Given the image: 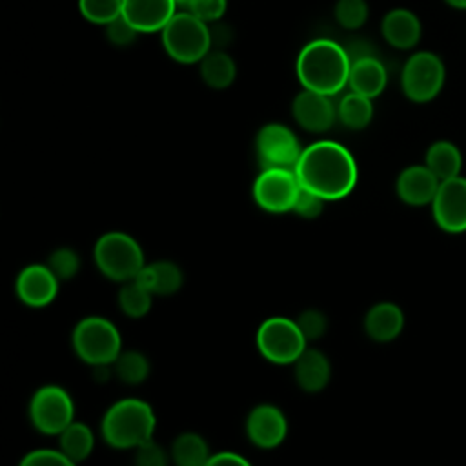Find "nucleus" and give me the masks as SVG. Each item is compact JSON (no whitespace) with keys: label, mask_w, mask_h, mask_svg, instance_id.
<instances>
[{"label":"nucleus","mask_w":466,"mask_h":466,"mask_svg":"<svg viewBox=\"0 0 466 466\" xmlns=\"http://www.w3.org/2000/svg\"><path fill=\"white\" fill-rule=\"evenodd\" d=\"M293 171L300 187L324 200L344 198L357 184L353 155L333 140H319L304 147Z\"/></svg>","instance_id":"nucleus-1"},{"label":"nucleus","mask_w":466,"mask_h":466,"mask_svg":"<svg viewBox=\"0 0 466 466\" xmlns=\"http://www.w3.org/2000/svg\"><path fill=\"white\" fill-rule=\"evenodd\" d=\"M350 67L348 51L328 38L308 42L297 56V76L302 87L328 96L348 86Z\"/></svg>","instance_id":"nucleus-2"},{"label":"nucleus","mask_w":466,"mask_h":466,"mask_svg":"<svg viewBox=\"0 0 466 466\" xmlns=\"http://www.w3.org/2000/svg\"><path fill=\"white\" fill-rule=\"evenodd\" d=\"M157 426L153 408L137 397L113 402L100 420L104 442L115 450H135L153 439Z\"/></svg>","instance_id":"nucleus-3"},{"label":"nucleus","mask_w":466,"mask_h":466,"mask_svg":"<svg viewBox=\"0 0 466 466\" xmlns=\"http://www.w3.org/2000/svg\"><path fill=\"white\" fill-rule=\"evenodd\" d=\"M71 346L82 362L93 368H106L113 366L122 353V335L109 319L87 315L73 328Z\"/></svg>","instance_id":"nucleus-4"},{"label":"nucleus","mask_w":466,"mask_h":466,"mask_svg":"<svg viewBox=\"0 0 466 466\" xmlns=\"http://www.w3.org/2000/svg\"><path fill=\"white\" fill-rule=\"evenodd\" d=\"M96 269L115 282H127L146 266L142 246L124 231H107L98 237L93 248Z\"/></svg>","instance_id":"nucleus-5"},{"label":"nucleus","mask_w":466,"mask_h":466,"mask_svg":"<svg viewBox=\"0 0 466 466\" xmlns=\"http://www.w3.org/2000/svg\"><path fill=\"white\" fill-rule=\"evenodd\" d=\"M162 46L175 62L197 64L209 53L211 33L193 13H175L162 29Z\"/></svg>","instance_id":"nucleus-6"},{"label":"nucleus","mask_w":466,"mask_h":466,"mask_svg":"<svg viewBox=\"0 0 466 466\" xmlns=\"http://www.w3.org/2000/svg\"><path fill=\"white\" fill-rule=\"evenodd\" d=\"M255 344L258 353L268 362L279 366L293 364L308 348V340L304 339L295 319H288L282 315L269 317L258 326Z\"/></svg>","instance_id":"nucleus-7"},{"label":"nucleus","mask_w":466,"mask_h":466,"mask_svg":"<svg viewBox=\"0 0 466 466\" xmlns=\"http://www.w3.org/2000/svg\"><path fill=\"white\" fill-rule=\"evenodd\" d=\"M444 82V62L431 51L413 53L402 66L400 87L404 96L415 104L431 102L442 91Z\"/></svg>","instance_id":"nucleus-8"},{"label":"nucleus","mask_w":466,"mask_h":466,"mask_svg":"<svg viewBox=\"0 0 466 466\" xmlns=\"http://www.w3.org/2000/svg\"><path fill=\"white\" fill-rule=\"evenodd\" d=\"M29 420L44 435H60L75 420V402L58 384L40 386L29 399Z\"/></svg>","instance_id":"nucleus-9"},{"label":"nucleus","mask_w":466,"mask_h":466,"mask_svg":"<svg viewBox=\"0 0 466 466\" xmlns=\"http://www.w3.org/2000/svg\"><path fill=\"white\" fill-rule=\"evenodd\" d=\"M300 191L299 178L293 169L269 167L262 169L253 182V200L268 213H288L293 209Z\"/></svg>","instance_id":"nucleus-10"},{"label":"nucleus","mask_w":466,"mask_h":466,"mask_svg":"<svg viewBox=\"0 0 466 466\" xmlns=\"http://www.w3.org/2000/svg\"><path fill=\"white\" fill-rule=\"evenodd\" d=\"M255 151L262 169H295L302 155V147L295 133L288 126L277 122L266 124L258 129L255 138Z\"/></svg>","instance_id":"nucleus-11"},{"label":"nucleus","mask_w":466,"mask_h":466,"mask_svg":"<svg viewBox=\"0 0 466 466\" xmlns=\"http://www.w3.org/2000/svg\"><path fill=\"white\" fill-rule=\"evenodd\" d=\"M431 206V215L439 229L446 233L466 231V177L459 175L441 182Z\"/></svg>","instance_id":"nucleus-12"},{"label":"nucleus","mask_w":466,"mask_h":466,"mask_svg":"<svg viewBox=\"0 0 466 466\" xmlns=\"http://www.w3.org/2000/svg\"><path fill=\"white\" fill-rule=\"evenodd\" d=\"M246 435L260 450H273L288 435V420L275 404H257L246 417Z\"/></svg>","instance_id":"nucleus-13"},{"label":"nucleus","mask_w":466,"mask_h":466,"mask_svg":"<svg viewBox=\"0 0 466 466\" xmlns=\"http://www.w3.org/2000/svg\"><path fill=\"white\" fill-rule=\"evenodd\" d=\"M58 286L60 280L46 262L22 268L15 279L16 297L29 308H44L51 304L58 295Z\"/></svg>","instance_id":"nucleus-14"},{"label":"nucleus","mask_w":466,"mask_h":466,"mask_svg":"<svg viewBox=\"0 0 466 466\" xmlns=\"http://www.w3.org/2000/svg\"><path fill=\"white\" fill-rule=\"evenodd\" d=\"M291 115L302 129L311 133H324L333 126L337 109L328 95L304 89L291 102Z\"/></svg>","instance_id":"nucleus-15"},{"label":"nucleus","mask_w":466,"mask_h":466,"mask_svg":"<svg viewBox=\"0 0 466 466\" xmlns=\"http://www.w3.org/2000/svg\"><path fill=\"white\" fill-rule=\"evenodd\" d=\"M439 186L441 180L424 164H415L399 173L395 191L404 204L420 208L433 202Z\"/></svg>","instance_id":"nucleus-16"},{"label":"nucleus","mask_w":466,"mask_h":466,"mask_svg":"<svg viewBox=\"0 0 466 466\" xmlns=\"http://www.w3.org/2000/svg\"><path fill=\"white\" fill-rule=\"evenodd\" d=\"M175 5V0H122V16L138 33H155L173 18Z\"/></svg>","instance_id":"nucleus-17"},{"label":"nucleus","mask_w":466,"mask_h":466,"mask_svg":"<svg viewBox=\"0 0 466 466\" xmlns=\"http://www.w3.org/2000/svg\"><path fill=\"white\" fill-rule=\"evenodd\" d=\"M382 38L395 49H413L422 35V25L419 16L404 7L388 11L380 22Z\"/></svg>","instance_id":"nucleus-18"},{"label":"nucleus","mask_w":466,"mask_h":466,"mask_svg":"<svg viewBox=\"0 0 466 466\" xmlns=\"http://www.w3.org/2000/svg\"><path fill=\"white\" fill-rule=\"evenodd\" d=\"M293 375L297 386L306 393L322 391L331 379V364L328 357L317 348H306L293 362Z\"/></svg>","instance_id":"nucleus-19"},{"label":"nucleus","mask_w":466,"mask_h":466,"mask_svg":"<svg viewBox=\"0 0 466 466\" xmlns=\"http://www.w3.org/2000/svg\"><path fill=\"white\" fill-rule=\"evenodd\" d=\"M404 328V313L395 302H377L364 315V331L373 342H391Z\"/></svg>","instance_id":"nucleus-20"},{"label":"nucleus","mask_w":466,"mask_h":466,"mask_svg":"<svg viewBox=\"0 0 466 466\" xmlns=\"http://www.w3.org/2000/svg\"><path fill=\"white\" fill-rule=\"evenodd\" d=\"M386 84L388 73L384 64L377 56L364 55L351 60L348 78V86L351 87V91L364 95L368 98H375L386 89Z\"/></svg>","instance_id":"nucleus-21"},{"label":"nucleus","mask_w":466,"mask_h":466,"mask_svg":"<svg viewBox=\"0 0 466 466\" xmlns=\"http://www.w3.org/2000/svg\"><path fill=\"white\" fill-rule=\"evenodd\" d=\"M137 280H140L153 295L167 297L177 293L182 288L184 275L175 262L157 260V262L146 264L142 271L137 275Z\"/></svg>","instance_id":"nucleus-22"},{"label":"nucleus","mask_w":466,"mask_h":466,"mask_svg":"<svg viewBox=\"0 0 466 466\" xmlns=\"http://www.w3.org/2000/svg\"><path fill=\"white\" fill-rule=\"evenodd\" d=\"M424 166L441 180H448L461 175L462 153L450 140H435L430 144L424 155Z\"/></svg>","instance_id":"nucleus-23"},{"label":"nucleus","mask_w":466,"mask_h":466,"mask_svg":"<svg viewBox=\"0 0 466 466\" xmlns=\"http://www.w3.org/2000/svg\"><path fill=\"white\" fill-rule=\"evenodd\" d=\"M169 455L175 466H206L213 453L209 451V446L202 435L184 431L175 437Z\"/></svg>","instance_id":"nucleus-24"},{"label":"nucleus","mask_w":466,"mask_h":466,"mask_svg":"<svg viewBox=\"0 0 466 466\" xmlns=\"http://www.w3.org/2000/svg\"><path fill=\"white\" fill-rule=\"evenodd\" d=\"M95 448V435L91 428L80 420H73L58 435V450L67 455L73 462L86 461Z\"/></svg>","instance_id":"nucleus-25"},{"label":"nucleus","mask_w":466,"mask_h":466,"mask_svg":"<svg viewBox=\"0 0 466 466\" xmlns=\"http://www.w3.org/2000/svg\"><path fill=\"white\" fill-rule=\"evenodd\" d=\"M237 66L224 51H209L200 60V76L211 89H226L233 84Z\"/></svg>","instance_id":"nucleus-26"},{"label":"nucleus","mask_w":466,"mask_h":466,"mask_svg":"<svg viewBox=\"0 0 466 466\" xmlns=\"http://www.w3.org/2000/svg\"><path fill=\"white\" fill-rule=\"evenodd\" d=\"M153 293L137 279L122 282L118 289V308L129 319H142L149 313L153 304Z\"/></svg>","instance_id":"nucleus-27"},{"label":"nucleus","mask_w":466,"mask_h":466,"mask_svg":"<svg viewBox=\"0 0 466 466\" xmlns=\"http://www.w3.org/2000/svg\"><path fill=\"white\" fill-rule=\"evenodd\" d=\"M337 118L350 129H364L373 118L371 98L355 91L344 95L337 106Z\"/></svg>","instance_id":"nucleus-28"},{"label":"nucleus","mask_w":466,"mask_h":466,"mask_svg":"<svg viewBox=\"0 0 466 466\" xmlns=\"http://www.w3.org/2000/svg\"><path fill=\"white\" fill-rule=\"evenodd\" d=\"M113 371L120 382L135 386L147 379L149 360L144 353H140L137 350H129V351L122 350V353L113 362Z\"/></svg>","instance_id":"nucleus-29"},{"label":"nucleus","mask_w":466,"mask_h":466,"mask_svg":"<svg viewBox=\"0 0 466 466\" xmlns=\"http://www.w3.org/2000/svg\"><path fill=\"white\" fill-rule=\"evenodd\" d=\"M78 9L86 20L107 25L122 15V0H78Z\"/></svg>","instance_id":"nucleus-30"},{"label":"nucleus","mask_w":466,"mask_h":466,"mask_svg":"<svg viewBox=\"0 0 466 466\" xmlns=\"http://www.w3.org/2000/svg\"><path fill=\"white\" fill-rule=\"evenodd\" d=\"M335 20L344 29H359L368 20L366 0H337Z\"/></svg>","instance_id":"nucleus-31"},{"label":"nucleus","mask_w":466,"mask_h":466,"mask_svg":"<svg viewBox=\"0 0 466 466\" xmlns=\"http://www.w3.org/2000/svg\"><path fill=\"white\" fill-rule=\"evenodd\" d=\"M46 264L56 275V279L62 282V280L73 279L78 273V269H80V257L71 248H56L55 251H51V255L47 257Z\"/></svg>","instance_id":"nucleus-32"},{"label":"nucleus","mask_w":466,"mask_h":466,"mask_svg":"<svg viewBox=\"0 0 466 466\" xmlns=\"http://www.w3.org/2000/svg\"><path fill=\"white\" fill-rule=\"evenodd\" d=\"M18 466H76L67 455H64L58 448H38L25 453Z\"/></svg>","instance_id":"nucleus-33"},{"label":"nucleus","mask_w":466,"mask_h":466,"mask_svg":"<svg viewBox=\"0 0 466 466\" xmlns=\"http://www.w3.org/2000/svg\"><path fill=\"white\" fill-rule=\"evenodd\" d=\"M295 322H297V326L300 328V331H302V335H304V339H306L308 342H313V340L320 339V337L326 333V329H328V319H326V315H324L320 309H313V308L304 309V311L295 319Z\"/></svg>","instance_id":"nucleus-34"},{"label":"nucleus","mask_w":466,"mask_h":466,"mask_svg":"<svg viewBox=\"0 0 466 466\" xmlns=\"http://www.w3.org/2000/svg\"><path fill=\"white\" fill-rule=\"evenodd\" d=\"M169 461H171L169 451H166L153 439L135 448V466H167Z\"/></svg>","instance_id":"nucleus-35"},{"label":"nucleus","mask_w":466,"mask_h":466,"mask_svg":"<svg viewBox=\"0 0 466 466\" xmlns=\"http://www.w3.org/2000/svg\"><path fill=\"white\" fill-rule=\"evenodd\" d=\"M137 35H138V31L122 15L106 25L107 40L118 47L131 46L137 40Z\"/></svg>","instance_id":"nucleus-36"},{"label":"nucleus","mask_w":466,"mask_h":466,"mask_svg":"<svg viewBox=\"0 0 466 466\" xmlns=\"http://www.w3.org/2000/svg\"><path fill=\"white\" fill-rule=\"evenodd\" d=\"M324 202L326 200L322 197L300 187L291 211L302 218H317L324 209Z\"/></svg>","instance_id":"nucleus-37"},{"label":"nucleus","mask_w":466,"mask_h":466,"mask_svg":"<svg viewBox=\"0 0 466 466\" xmlns=\"http://www.w3.org/2000/svg\"><path fill=\"white\" fill-rule=\"evenodd\" d=\"M228 0H189L187 7L189 13H193L202 22H213L218 20L226 11Z\"/></svg>","instance_id":"nucleus-38"},{"label":"nucleus","mask_w":466,"mask_h":466,"mask_svg":"<svg viewBox=\"0 0 466 466\" xmlns=\"http://www.w3.org/2000/svg\"><path fill=\"white\" fill-rule=\"evenodd\" d=\"M206 466H251V462L235 451H218L209 457Z\"/></svg>","instance_id":"nucleus-39"},{"label":"nucleus","mask_w":466,"mask_h":466,"mask_svg":"<svg viewBox=\"0 0 466 466\" xmlns=\"http://www.w3.org/2000/svg\"><path fill=\"white\" fill-rule=\"evenodd\" d=\"M453 9H466V0H444Z\"/></svg>","instance_id":"nucleus-40"},{"label":"nucleus","mask_w":466,"mask_h":466,"mask_svg":"<svg viewBox=\"0 0 466 466\" xmlns=\"http://www.w3.org/2000/svg\"><path fill=\"white\" fill-rule=\"evenodd\" d=\"M177 4H180V5H187L189 4V0H175Z\"/></svg>","instance_id":"nucleus-41"}]
</instances>
